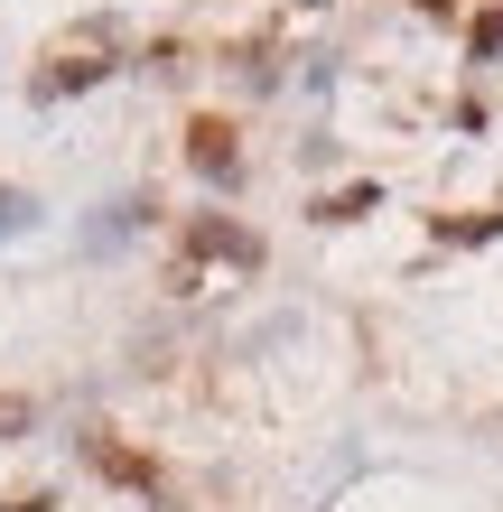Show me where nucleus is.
Masks as SVG:
<instances>
[{"label": "nucleus", "mask_w": 503, "mask_h": 512, "mask_svg": "<svg viewBox=\"0 0 503 512\" xmlns=\"http://www.w3.org/2000/svg\"><path fill=\"white\" fill-rule=\"evenodd\" d=\"M187 159H196V177H215V187L243 177V149H233V122H224V112H196V122H187Z\"/></svg>", "instance_id": "nucleus-1"}, {"label": "nucleus", "mask_w": 503, "mask_h": 512, "mask_svg": "<svg viewBox=\"0 0 503 512\" xmlns=\"http://www.w3.org/2000/svg\"><path fill=\"white\" fill-rule=\"evenodd\" d=\"M84 457H94L112 485H131V494H168V475L140 457V447H122V438H84Z\"/></svg>", "instance_id": "nucleus-2"}, {"label": "nucleus", "mask_w": 503, "mask_h": 512, "mask_svg": "<svg viewBox=\"0 0 503 512\" xmlns=\"http://www.w3.org/2000/svg\"><path fill=\"white\" fill-rule=\"evenodd\" d=\"M187 261H243V270H252L261 243H252L243 224H196V233H187Z\"/></svg>", "instance_id": "nucleus-3"}, {"label": "nucleus", "mask_w": 503, "mask_h": 512, "mask_svg": "<svg viewBox=\"0 0 503 512\" xmlns=\"http://www.w3.org/2000/svg\"><path fill=\"white\" fill-rule=\"evenodd\" d=\"M103 75H112V66H103V47H94V56H66V66H47V75H38V103L84 94V84H103Z\"/></svg>", "instance_id": "nucleus-4"}, {"label": "nucleus", "mask_w": 503, "mask_h": 512, "mask_svg": "<svg viewBox=\"0 0 503 512\" xmlns=\"http://www.w3.org/2000/svg\"><path fill=\"white\" fill-rule=\"evenodd\" d=\"M494 47H503V0H494V10L476 19V56H494Z\"/></svg>", "instance_id": "nucleus-5"}, {"label": "nucleus", "mask_w": 503, "mask_h": 512, "mask_svg": "<svg viewBox=\"0 0 503 512\" xmlns=\"http://www.w3.org/2000/svg\"><path fill=\"white\" fill-rule=\"evenodd\" d=\"M28 224V196H0V233H19Z\"/></svg>", "instance_id": "nucleus-6"}, {"label": "nucleus", "mask_w": 503, "mask_h": 512, "mask_svg": "<svg viewBox=\"0 0 503 512\" xmlns=\"http://www.w3.org/2000/svg\"><path fill=\"white\" fill-rule=\"evenodd\" d=\"M0 429H28V401H0Z\"/></svg>", "instance_id": "nucleus-7"}]
</instances>
